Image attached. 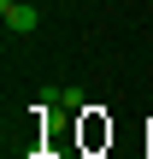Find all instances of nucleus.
Masks as SVG:
<instances>
[{"label":"nucleus","instance_id":"obj_1","mask_svg":"<svg viewBox=\"0 0 153 159\" xmlns=\"http://www.w3.org/2000/svg\"><path fill=\"white\" fill-rule=\"evenodd\" d=\"M0 18H6V30H12V35H29V30L41 24V12H35L29 0H0Z\"/></svg>","mask_w":153,"mask_h":159},{"label":"nucleus","instance_id":"obj_2","mask_svg":"<svg viewBox=\"0 0 153 159\" xmlns=\"http://www.w3.org/2000/svg\"><path fill=\"white\" fill-rule=\"evenodd\" d=\"M29 159H59V148H47V142H35V148H29Z\"/></svg>","mask_w":153,"mask_h":159}]
</instances>
